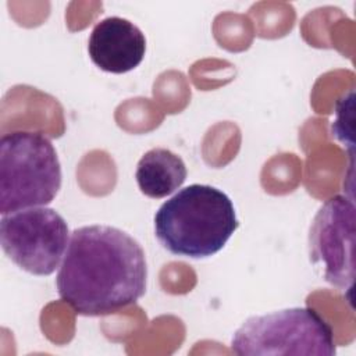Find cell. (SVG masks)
Instances as JSON below:
<instances>
[{"mask_svg": "<svg viewBox=\"0 0 356 356\" xmlns=\"http://www.w3.org/2000/svg\"><path fill=\"white\" fill-rule=\"evenodd\" d=\"M238 225L229 196L204 184L178 191L154 216V234L161 246L175 256L192 259L218 253Z\"/></svg>", "mask_w": 356, "mask_h": 356, "instance_id": "cell-2", "label": "cell"}, {"mask_svg": "<svg viewBox=\"0 0 356 356\" xmlns=\"http://www.w3.org/2000/svg\"><path fill=\"white\" fill-rule=\"evenodd\" d=\"M88 51L93 64L100 70L125 74L142 63L146 53V38L129 19L107 17L93 26Z\"/></svg>", "mask_w": 356, "mask_h": 356, "instance_id": "cell-7", "label": "cell"}, {"mask_svg": "<svg viewBox=\"0 0 356 356\" xmlns=\"http://www.w3.org/2000/svg\"><path fill=\"white\" fill-rule=\"evenodd\" d=\"M355 203L342 195L325 200L309 231L310 261L323 268L324 280L339 289L355 282Z\"/></svg>", "mask_w": 356, "mask_h": 356, "instance_id": "cell-6", "label": "cell"}, {"mask_svg": "<svg viewBox=\"0 0 356 356\" xmlns=\"http://www.w3.org/2000/svg\"><path fill=\"white\" fill-rule=\"evenodd\" d=\"M57 292L79 316H107L146 292L147 263L125 231L93 224L75 228L56 278Z\"/></svg>", "mask_w": 356, "mask_h": 356, "instance_id": "cell-1", "label": "cell"}, {"mask_svg": "<svg viewBox=\"0 0 356 356\" xmlns=\"http://www.w3.org/2000/svg\"><path fill=\"white\" fill-rule=\"evenodd\" d=\"M0 241L7 257L33 275H50L63 261L68 225L54 209L39 206L4 214Z\"/></svg>", "mask_w": 356, "mask_h": 356, "instance_id": "cell-5", "label": "cell"}, {"mask_svg": "<svg viewBox=\"0 0 356 356\" xmlns=\"http://www.w3.org/2000/svg\"><path fill=\"white\" fill-rule=\"evenodd\" d=\"M61 188V165L47 136L14 131L0 139V213L47 206Z\"/></svg>", "mask_w": 356, "mask_h": 356, "instance_id": "cell-3", "label": "cell"}, {"mask_svg": "<svg viewBox=\"0 0 356 356\" xmlns=\"http://www.w3.org/2000/svg\"><path fill=\"white\" fill-rule=\"evenodd\" d=\"M184 160L164 147L146 152L136 165L135 178L140 192L152 199H161L175 192L186 179Z\"/></svg>", "mask_w": 356, "mask_h": 356, "instance_id": "cell-8", "label": "cell"}, {"mask_svg": "<svg viewBox=\"0 0 356 356\" xmlns=\"http://www.w3.org/2000/svg\"><path fill=\"white\" fill-rule=\"evenodd\" d=\"M239 356H334L337 343L327 320L312 307H289L249 317L232 335Z\"/></svg>", "mask_w": 356, "mask_h": 356, "instance_id": "cell-4", "label": "cell"}]
</instances>
